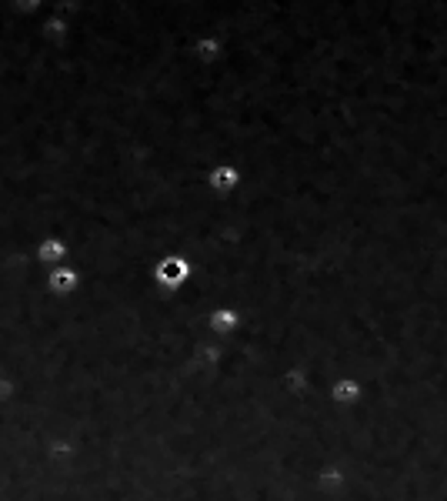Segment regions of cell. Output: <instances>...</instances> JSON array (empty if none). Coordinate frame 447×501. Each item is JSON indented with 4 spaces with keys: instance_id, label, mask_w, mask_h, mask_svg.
I'll list each match as a JSON object with an SVG mask.
<instances>
[{
    "instance_id": "7a4b0ae2",
    "label": "cell",
    "mask_w": 447,
    "mask_h": 501,
    "mask_svg": "<svg viewBox=\"0 0 447 501\" xmlns=\"http://www.w3.org/2000/svg\"><path fill=\"white\" fill-rule=\"evenodd\" d=\"M334 401L337 405H344V408H351V405H357L361 401V394H364V388L357 385V381H351V378H344V381H337L334 385Z\"/></svg>"
},
{
    "instance_id": "277c9868",
    "label": "cell",
    "mask_w": 447,
    "mask_h": 501,
    "mask_svg": "<svg viewBox=\"0 0 447 501\" xmlns=\"http://www.w3.org/2000/svg\"><path fill=\"white\" fill-rule=\"evenodd\" d=\"M77 284V277H74V271H57L54 277H51V288L57 291V294H67V291Z\"/></svg>"
},
{
    "instance_id": "3957f363",
    "label": "cell",
    "mask_w": 447,
    "mask_h": 501,
    "mask_svg": "<svg viewBox=\"0 0 447 501\" xmlns=\"http://www.w3.org/2000/svg\"><path fill=\"white\" fill-rule=\"evenodd\" d=\"M237 328V311L230 308H217L210 314V331H217V334H227V331Z\"/></svg>"
},
{
    "instance_id": "6da1fadb",
    "label": "cell",
    "mask_w": 447,
    "mask_h": 501,
    "mask_svg": "<svg viewBox=\"0 0 447 501\" xmlns=\"http://www.w3.org/2000/svg\"><path fill=\"white\" fill-rule=\"evenodd\" d=\"M157 281L164 284V288H181L187 281V261L181 257H167V261H161V268H157Z\"/></svg>"
},
{
    "instance_id": "5b68a950",
    "label": "cell",
    "mask_w": 447,
    "mask_h": 501,
    "mask_svg": "<svg viewBox=\"0 0 447 501\" xmlns=\"http://www.w3.org/2000/svg\"><path fill=\"white\" fill-rule=\"evenodd\" d=\"M234 181H237V174L230 171V167H217V174H214V188H234Z\"/></svg>"
}]
</instances>
